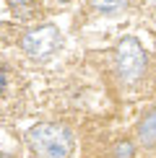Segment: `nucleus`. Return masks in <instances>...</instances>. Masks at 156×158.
<instances>
[{
  "label": "nucleus",
  "instance_id": "f257e3e1",
  "mask_svg": "<svg viewBox=\"0 0 156 158\" xmlns=\"http://www.w3.org/2000/svg\"><path fill=\"white\" fill-rule=\"evenodd\" d=\"M26 145L37 158H70L76 150V135L68 124L39 122L26 132Z\"/></svg>",
  "mask_w": 156,
  "mask_h": 158
},
{
  "label": "nucleus",
  "instance_id": "f03ea898",
  "mask_svg": "<svg viewBox=\"0 0 156 158\" xmlns=\"http://www.w3.org/2000/svg\"><path fill=\"white\" fill-rule=\"evenodd\" d=\"M148 70V55L141 47V42L135 36L120 39V44L115 47V75L120 78V83L135 85L146 78Z\"/></svg>",
  "mask_w": 156,
  "mask_h": 158
},
{
  "label": "nucleus",
  "instance_id": "7ed1b4c3",
  "mask_svg": "<svg viewBox=\"0 0 156 158\" xmlns=\"http://www.w3.org/2000/svg\"><path fill=\"white\" fill-rule=\"evenodd\" d=\"M63 47V34L57 26L52 23H42L37 29H29L26 34L21 36V49L26 57L31 60H50L52 55H57Z\"/></svg>",
  "mask_w": 156,
  "mask_h": 158
},
{
  "label": "nucleus",
  "instance_id": "20e7f679",
  "mask_svg": "<svg viewBox=\"0 0 156 158\" xmlns=\"http://www.w3.org/2000/svg\"><path fill=\"white\" fill-rule=\"evenodd\" d=\"M138 143L143 148H156V106L138 122Z\"/></svg>",
  "mask_w": 156,
  "mask_h": 158
},
{
  "label": "nucleus",
  "instance_id": "39448f33",
  "mask_svg": "<svg viewBox=\"0 0 156 158\" xmlns=\"http://www.w3.org/2000/svg\"><path fill=\"white\" fill-rule=\"evenodd\" d=\"M89 5L102 16H117L128 8V0H89Z\"/></svg>",
  "mask_w": 156,
  "mask_h": 158
},
{
  "label": "nucleus",
  "instance_id": "423d86ee",
  "mask_svg": "<svg viewBox=\"0 0 156 158\" xmlns=\"http://www.w3.org/2000/svg\"><path fill=\"white\" fill-rule=\"evenodd\" d=\"M135 156V145L130 140H117L112 145V158H133Z\"/></svg>",
  "mask_w": 156,
  "mask_h": 158
},
{
  "label": "nucleus",
  "instance_id": "0eeeda50",
  "mask_svg": "<svg viewBox=\"0 0 156 158\" xmlns=\"http://www.w3.org/2000/svg\"><path fill=\"white\" fill-rule=\"evenodd\" d=\"M11 88V70L8 68H0V96H5Z\"/></svg>",
  "mask_w": 156,
  "mask_h": 158
},
{
  "label": "nucleus",
  "instance_id": "6e6552de",
  "mask_svg": "<svg viewBox=\"0 0 156 158\" xmlns=\"http://www.w3.org/2000/svg\"><path fill=\"white\" fill-rule=\"evenodd\" d=\"M0 158H8V156H5V153H3V150H0Z\"/></svg>",
  "mask_w": 156,
  "mask_h": 158
},
{
  "label": "nucleus",
  "instance_id": "1a4fd4ad",
  "mask_svg": "<svg viewBox=\"0 0 156 158\" xmlns=\"http://www.w3.org/2000/svg\"><path fill=\"white\" fill-rule=\"evenodd\" d=\"M57 3H70V0H57Z\"/></svg>",
  "mask_w": 156,
  "mask_h": 158
}]
</instances>
